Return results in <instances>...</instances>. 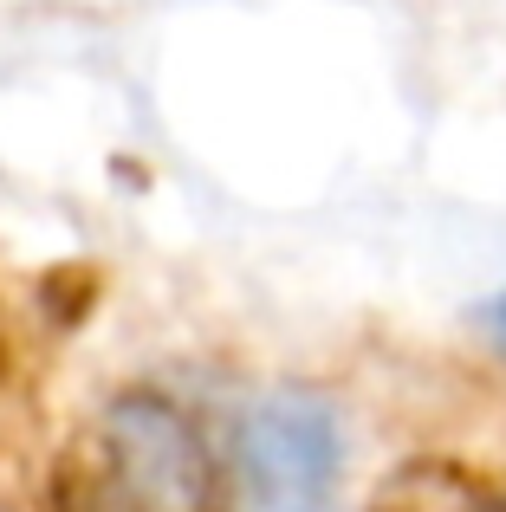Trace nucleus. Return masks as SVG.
Masks as SVG:
<instances>
[{
  "label": "nucleus",
  "instance_id": "obj_1",
  "mask_svg": "<svg viewBox=\"0 0 506 512\" xmlns=\"http://www.w3.org/2000/svg\"><path fill=\"white\" fill-rule=\"evenodd\" d=\"M234 512H344V428L312 389H260L234 422Z\"/></svg>",
  "mask_w": 506,
  "mask_h": 512
},
{
  "label": "nucleus",
  "instance_id": "obj_2",
  "mask_svg": "<svg viewBox=\"0 0 506 512\" xmlns=\"http://www.w3.org/2000/svg\"><path fill=\"white\" fill-rule=\"evenodd\" d=\"M91 500L98 512H202L208 448L195 422L163 396H124L91 441Z\"/></svg>",
  "mask_w": 506,
  "mask_h": 512
},
{
  "label": "nucleus",
  "instance_id": "obj_3",
  "mask_svg": "<svg viewBox=\"0 0 506 512\" xmlns=\"http://www.w3.org/2000/svg\"><path fill=\"white\" fill-rule=\"evenodd\" d=\"M481 325H487V338H494V344L506 350V292H500V299H487V305H481Z\"/></svg>",
  "mask_w": 506,
  "mask_h": 512
}]
</instances>
